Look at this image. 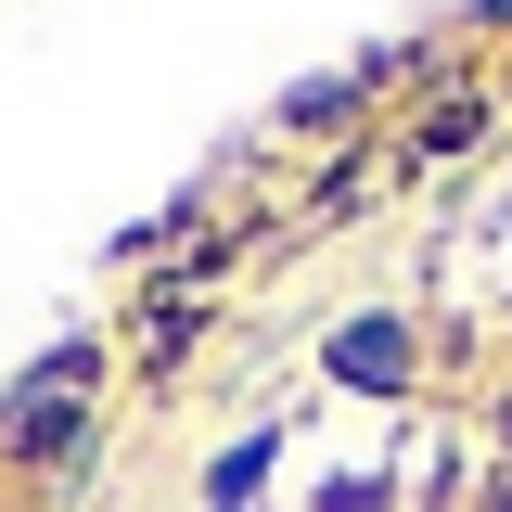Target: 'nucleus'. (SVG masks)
I'll use <instances>...</instances> for the list:
<instances>
[{
	"instance_id": "1",
	"label": "nucleus",
	"mask_w": 512,
	"mask_h": 512,
	"mask_svg": "<svg viewBox=\"0 0 512 512\" xmlns=\"http://www.w3.org/2000/svg\"><path fill=\"white\" fill-rule=\"evenodd\" d=\"M333 372L346 384H410V320H346L333 333Z\"/></svg>"
}]
</instances>
